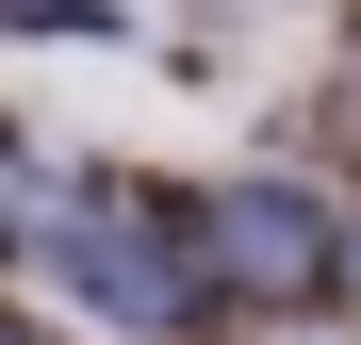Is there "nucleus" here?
I'll use <instances>...</instances> for the list:
<instances>
[{
    "label": "nucleus",
    "mask_w": 361,
    "mask_h": 345,
    "mask_svg": "<svg viewBox=\"0 0 361 345\" xmlns=\"http://www.w3.org/2000/svg\"><path fill=\"white\" fill-rule=\"evenodd\" d=\"M0 230L17 247H49V279L66 296H99V313H164L180 296V230L148 214V198H115V181H82V164H0Z\"/></svg>",
    "instance_id": "f257e3e1"
},
{
    "label": "nucleus",
    "mask_w": 361,
    "mask_h": 345,
    "mask_svg": "<svg viewBox=\"0 0 361 345\" xmlns=\"http://www.w3.org/2000/svg\"><path fill=\"white\" fill-rule=\"evenodd\" d=\"M214 230L247 247V279H312V247H329V230L295 214V198H214Z\"/></svg>",
    "instance_id": "f03ea898"
}]
</instances>
